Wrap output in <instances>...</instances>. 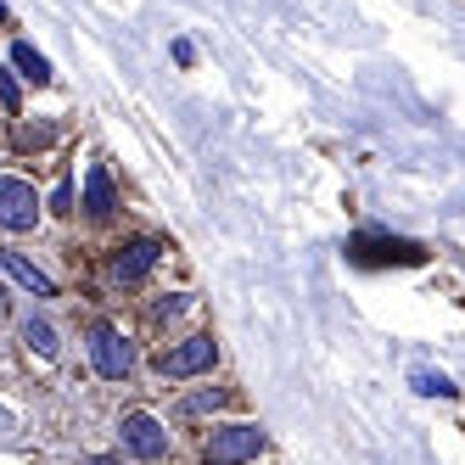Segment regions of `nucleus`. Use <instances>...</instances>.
Returning a JSON list of instances; mask_svg holds the SVG:
<instances>
[{"label":"nucleus","instance_id":"1","mask_svg":"<svg viewBox=\"0 0 465 465\" xmlns=\"http://www.w3.org/2000/svg\"><path fill=\"white\" fill-rule=\"evenodd\" d=\"M258 449H263V426H252V420H236V426H219L213 438H208V454H203V465H247Z\"/></svg>","mask_w":465,"mask_h":465},{"label":"nucleus","instance_id":"2","mask_svg":"<svg viewBox=\"0 0 465 465\" xmlns=\"http://www.w3.org/2000/svg\"><path fill=\"white\" fill-rule=\"evenodd\" d=\"M213 359H219L213 337H185V342H174V348H163V353H157V376L185 381V376H203V371H213Z\"/></svg>","mask_w":465,"mask_h":465},{"label":"nucleus","instance_id":"3","mask_svg":"<svg viewBox=\"0 0 465 465\" xmlns=\"http://www.w3.org/2000/svg\"><path fill=\"white\" fill-rule=\"evenodd\" d=\"M90 359H95V371H102L107 381H124L129 371H135V353H129L124 331L107 325V320H95V325H90Z\"/></svg>","mask_w":465,"mask_h":465},{"label":"nucleus","instance_id":"4","mask_svg":"<svg viewBox=\"0 0 465 465\" xmlns=\"http://www.w3.org/2000/svg\"><path fill=\"white\" fill-rule=\"evenodd\" d=\"M0 224L6 230H35L40 224V196L17 174H0Z\"/></svg>","mask_w":465,"mask_h":465},{"label":"nucleus","instance_id":"5","mask_svg":"<svg viewBox=\"0 0 465 465\" xmlns=\"http://www.w3.org/2000/svg\"><path fill=\"white\" fill-rule=\"evenodd\" d=\"M124 449L135 454V460H163V454H169V431H163L157 415L129 410V415H124Z\"/></svg>","mask_w":465,"mask_h":465},{"label":"nucleus","instance_id":"6","mask_svg":"<svg viewBox=\"0 0 465 465\" xmlns=\"http://www.w3.org/2000/svg\"><path fill=\"white\" fill-rule=\"evenodd\" d=\"M348 258H353V263H387V258H392V263H420L426 252H420L415 242H387V236H353V242H348Z\"/></svg>","mask_w":465,"mask_h":465},{"label":"nucleus","instance_id":"7","mask_svg":"<svg viewBox=\"0 0 465 465\" xmlns=\"http://www.w3.org/2000/svg\"><path fill=\"white\" fill-rule=\"evenodd\" d=\"M157 258H163V242H152V236H146V242H129V247H118V258H113V275H118V281H141Z\"/></svg>","mask_w":465,"mask_h":465},{"label":"nucleus","instance_id":"8","mask_svg":"<svg viewBox=\"0 0 465 465\" xmlns=\"http://www.w3.org/2000/svg\"><path fill=\"white\" fill-rule=\"evenodd\" d=\"M113 208H118V191H113L107 163H90V174H84V213L90 219H107Z\"/></svg>","mask_w":465,"mask_h":465},{"label":"nucleus","instance_id":"9","mask_svg":"<svg viewBox=\"0 0 465 465\" xmlns=\"http://www.w3.org/2000/svg\"><path fill=\"white\" fill-rule=\"evenodd\" d=\"M0 270H6L17 286H28L35 297H56V281H51L45 270H35V263H28L23 252H12V247H0Z\"/></svg>","mask_w":465,"mask_h":465},{"label":"nucleus","instance_id":"10","mask_svg":"<svg viewBox=\"0 0 465 465\" xmlns=\"http://www.w3.org/2000/svg\"><path fill=\"white\" fill-rule=\"evenodd\" d=\"M12 62H17V74H23V79H35V84H51V62H45L35 45H28V40H17V45H12Z\"/></svg>","mask_w":465,"mask_h":465},{"label":"nucleus","instance_id":"11","mask_svg":"<svg viewBox=\"0 0 465 465\" xmlns=\"http://www.w3.org/2000/svg\"><path fill=\"white\" fill-rule=\"evenodd\" d=\"M23 342H28V353L51 359V353H56V331H51V320H28V325H23Z\"/></svg>","mask_w":465,"mask_h":465},{"label":"nucleus","instance_id":"12","mask_svg":"<svg viewBox=\"0 0 465 465\" xmlns=\"http://www.w3.org/2000/svg\"><path fill=\"white\" fill-rule=\"evenodd\" d=\"M415 392H426V398H454V381L449 376H431V371H415Z\"/></svg>","mask_w":465,"mask_h":465},{"label":"nucleus","instance_id":"13","mask_svg":"<svg viewBox=\"0 0 465 465\" xmlns=\"http://www.w3.org/2000/svg\"><path fill=\"white\" fill-rule=\"evenodd\" d=\"M0 107H6V113H17V107H23V90H17V79H12L6 68H0Z\"/></svg>","mask_w":465,"mask_h":465},{"label":"nucleus","instance_id":"14","mask_svg":"<svg viewBox=\"0 0 465 465\" xmlns=\"http://www.w3.org/2000/svg\"><path fill=\"white\" fill-rule=\"evenodd\" d=\"M219 404H224V392H219V387H213V392H196V398H185V410H191V415H203V410H219Z\"/></svg>","mask_w":465,"mask_h":465},{"label":"nucleus","instance_id":"15","mask_svg":"<svg viewBox=\"0 0 465 465\" xmlns=\"http://www.w3.org/2000/svg\"><path fill=\"white\" fill-rule=\"evenodd\" d=\"M12 314V303H6V286H0V320H6Z\"/></svg>","mask_w":465,"mask_h":465},{"label":"nucleus","instance_id":"16","mask_svg":"<svg viewBox=\"0 0 465 465\" xmlns=\"http://www.w3.org/2000/svg\"><path fill=\"white\" fill-rule=\"evenodd\" d=\"M95 465H118V460H107V454H102V460H95Z\"/></svg>","mask_w":465,"mask_h":465},{"label":"nucleus","instance_id":"17","mask_svg":"<svg viewBox=\"0 0 465 465\" xmlns=\"http://www.w3.org/2000/svg\"><path fill=\"white\" fill-rule=\"evenodd\" d=\"M0 17H6V6H0Z\"/></svg>","mask_w":465,"mask_h":465}]
</instances>
